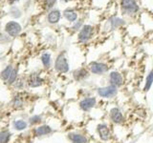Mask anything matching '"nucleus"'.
Returning a JSON list of instances; mask_svg holds the SVG:
<instances>
[{
  "mask_svg": "<svg viewBox=\"0 0 153 143\" xmlns=\"http://www.w3.org/2000/svg\"><path fill=\"white\" fill-rule=\"evenodd\" d=\"M96 92H97V94L100 97L110 99V98H114L118 94V88L115 87L113 85L108 84L106 86H102V87L97 88Z\"/></svg>",
  "mask_w": 153,
  "mask_h": 143,
  "instance_id": "obj_1",
  "label": "nucleus"
},
{
  "mask_svg": "<svg viewBox=\"0 0 153 143\" xmlns=\"http://www.w3.org/2000/svg\"><path fill=\"white\" fill-rule=\"evenodd\" d=\"M98 104V99L96 97H85L79 102V107L82 112L88 113L93 110Z\"/></svg>",
  "mask_w": 153,
  "mask_h": 143,
  "instance_id": "obj_2",
  "label": "nucleus"
},
{
  "mask_svg": "<svg viewBox=\"0 0 153 143\" xmlns=\"http://www.w3.org/2000/svg\"><path fill=\"white\" fill-rule=\"evenodd\" d=\"M97 133L100 137V139L103 142H107L111 140L112 138V132L111 129L106 123H100L97 126Z\"/></svg>",
  "mask_w": 153,
  "mask_h": 143,
  "instance_id": "obj_3",
  "label": "nucleus"
},
{
  "mask_svg": "<svg viewBox=\"0 0 153 143\" xmlns=\"http://www.w3.org/2000/svg\"><path fill=\"white\" fill-rule=\"evenodd\" d=\"M109 119L113 124L116 125H123L126 121L123 111L119 107H113L109 111Z\"/></svg>",
  "mask_w": 153,
  "mask_h": 143,
  "instance_id": "obj_4",
  "label": "nucleus"
},
{
  "mask_svg": "<svg viewBox=\"0 0 153 143\" xmlns=\"http://www.w3.org/2000/svg\"><path fill=\"white\" fill-rule=\"evenodd\" d=\"M89 71H90V73L93 74L102 75L109 71V66L107 64L103 63V62L95 61V62H92V63H90Z\"/></svg>",
  "mask_w": 153,
  "mask_h": 143,
  "instance_id": "obj_5",
  "label": "nucleus"
},
{
  "mask_svg": "<svg viewBox=\"0 0 153 143\" xmlns=\"http://www.w3.org/2000/svg\"><path fill=\"white\" fill-rule=\"evenodd\" d=\"M55 69L59 72V73H67L69 71V63L68 60L65 57L63 54H60L59 56L56 57V62H55Z\"/></svg>",
  "mask_w": 153,
  "mask_h": 143,
  "instance_id": "obj_6",
  "label": "nucleus"
},
{
  "mask_svg": "<svg viewBox=\"0 0 153 143\" xmlns=\"http://www.w3.org/2000/svg\"><path fill=\"white\" fill-rule=\"evenodd\" d=\"M108 82L110 85H113L118 89L123 85V77L121 73L117 71H113L108 74Z\"/></svg>",
  "mask_w": 153,
  "mask_h": 143,
  "instance_id": "obj_7",
  "label": "nucleus"
},
{
  "mask_svg": "<svg viewBox=\"0 0 153 143\" xmlns=\"http://www.w3.org/2000/svg\"><path fill=\"white\" fill-rule=\"evenodd\" d=\"M122 8L127 14L136 13L139 11L136 0H122Z\"/></svg>",
  "mask_w": 153,
  "mask_h": 143,
  "instance_id": "obj_8",
  "label": "nucleus"
},
{
  "mask_svg": "<svg viewBox=\"0 0 153 143\" xmlns=\"http://www.w3.org/2000/svg\"><path fill=\"white\" fill-rule=\"evenodd\" d=\"M93 35V27L90 25H84L80 29L78 39L80 43L87 42Z\"/></svg>",
  "mask_w": 153,
  "mask_h": 143,
  "instance_id": "obj_9",
  "label": "nucleus"
},
{
  "mask_svg": "<svg viewBox=\"0 0 153 143\" xmlns=\"http://www.w3.org/2000/svg\"><path fill=\"white\" fill-rule=\"evenodd\" d=\"M67 137L71 141V143H90L88 137L81 133L72 132L68 133Z\"/></svg>",
  "mask_w": 153,
  "mask_h": 143,
  "instance_id": "obj_10",
  "label": "nucleus"
},
{
  "mask_svg": "<svg viewBox=\"0 0 153 143\" xmlns=\"http://www.w3.org/2000/svg\"><path fill=\"white\" fill-rule=\"evenodd\" d=\"M90 76V71L86 68H79L76 70L73 73V77L76 81L80 82V81L86 80Z\"/></svg>",
  "mask_w": 153,
  "mask_h": 143,
  "instance_id": "obj_11",
  "label": "nucleus"
},
{
  "mask_svg": "<svg viewBox=\"0 0 153 143\" xmlns=\"http://www.w3.org/2000/svg\"><path fill=\"white\" fill-rule=\"evenodd\" d=\"M6 32L13 37L17 36L19 35V32H21V26L17 22L14 21L9 22L6 25Z\"/></svg>",
  "mask_w": 153,
  "mask_h": 143,
  "instance_id": "obj_12",
  "label": "nucleus"
},
{
  "mask_svg": "<svg viewBox=\"0 0 153 143\" xmlns=\"http://www.w3.org/2000/svg\"><path fill=\"white\" fill-rule=\"evenodd\" d=\"M28 84L30 87H33V88L40 87V86L43 84V79L41 78V76L38 74L33 73L30 75V77H29Z\"/></svg>",
  "mask_w": 153,
  "mask_h": 143,
  "instance_id": "obj_13",
  "label": "nucleus"
},
{
  "mask_svg": "<svg viewBox=\"0 0 153 143\" xmlns=\"http://www.w3.org/2000/svg\"><path fill=\"white\" fill-rule=\"evenodd\" d=\"M53 132V129L49 125H42L37 127L35 130V133L36 136H46L49 135Z\"/></svg>",
  "mask_w": 153,
  "mask_h": 143,
  "instance_id": "obj_14",
  "label": "nucleus"
},
{
  "mask_svg": "<svg viewBox=\"0 0 153 143\" xmlns=\"http://www.w3.org/2000/svg\"><path fill=\"white\" fill-rule=\"evenodd\" d=\"M59 18H60V12L57 11V10H54V11H52L48 14V21L52 24L57 23L59 21Z\"/></svg>",
  "mask_w": 153,
  "mask_h": 143,
  "instance_id": "obj_15",
  "label": "nucleus"
},
{
  "mask_svg": "<svg viewBox=\"0 0 153 143\" xmlns=\"http://www.w3.org/2000/svg\"><path fill=\"white\" fill-rule=\"evenodd\" d=\"M153 85V70L149 72V74H147L146 78V82L145 86H143V91L145 92H148Z\"/></svg>",
  "mask_w": 153,
  "mask_h": 143,
  "instance_id": "obj_16",
  "label": "nucleus"
},
{
  "mask_svg": "<svg viewBox=\"0 0 153 143\" xmlns=\"http://www.w3.org/2000/svg\"><path fill=\"white\" fill-rule=\"evenodd\" d=\"M64 16L68 21L74 22L76 20V18H78V14H76V13L74 12L73 10H66L64 12Z\"/></svg>",
  "mask_w": 153,
  "mask_h": 143,
  "instance_id": "obj_17",
  "label": "nucleus"
},
{
  "mask_svg": "<svg viewBox=\"0 0 153 143\" xmlns=\"http://www.w3.org/2000/svg\"><path fill=\"white\" fill-rule=\"evenodd\" d=\"M13 68L11 66H8V67H6L3 71H2V73H1V77L4 79V80H6V81H8V79L10 78V76H11V74H12V73H13Z\"/></svg>",
  "mask_w": 153,
  "mask_h": 143,
  "instance_id": "obj_18",
  "label": "nucleus"
},
{
  "mask_svg": "<svg viewBox=\"0 0 153 143\" xmlns=\"http://www.w3.org/2000/svg\"><path fill=\"white\" fill-rule=\"evenodd\" d=\"M11 138V133L8 131L0 132V143H8Z\"/></svg>",
  "mask_w": 153,
  "mask_h": 143,
  "instance_id": "obj_19",
  "label": "nucleus"
},
{
  "mask_svg": "<svg viewBox=\"0 0 153 143\" xmlns=\"http://www.w3.org/2000/svg\"><path fill=\"white\" fill-rule=\"evenodd\" d=\"M41 61H42V64L46 68H49L51 66V55L49 54H43L41 56Z\"/></svg>",
  "mask_w": 153,
  "mask_h": 143,
  "instance_id": "obj_20",
  "label": "nucleus"
},
{
  "mask_svg": "<svg viewBox=\"0 0 153 143\" xmlns=\"http://www.w3.org/2000/svg\"><path fill=\"white\" fill-rule=\"evenodd\" d=\"M13 126L16 130L22 131V130H25V129L27 128V123L24 120H16V121L13 122Z\"/></svg>",
  "mask_w": 153,
  "mask_h": 143,
  "instance_id": "obj_21",
  "label": "nucleus"
},
{
  "mask_svg": "<svg viewBox=\"0 0 153 143\" xmlns=\"http://www.w3.org/2000/svg\"><path fill=\"white\" fill-rule=\"evenodd\" d=\"M110 23H111V25H112V28L113 29H116L120 26H122L124 24V21L123 20V19L121 18H117V17H114L111 19V21H110Z\"/></svg>",
  "mask_w": 153,
  "mask_h": 143,
  "instance_id": "obj_22",
  "label": "nucleus"
},
{
  "mask_svg": "<svg viewBox=\"0 0 153 143\" xmlns=\"http://www.w3.org/2000/svg\"><path fill=\"white\" fill-rule=\"evenodd\" d=\"M13 106L16 108H21L23 106V97L20 95H16L13 98Z\"/></svg>",
  "mask_w": 153,
  "mask_h": 143,
  "instance_id": "obj_23",
  "label": "nucleus"
},
{
  "mask_svg": "<svg viewBox=\"0 0 153 143\" xmlns=\"http://www.w3.org/2000/svg\"><path fill=\"white\" fill-rule=\"evenodd\" d=\"M42 120V118L40 116H33L30 118V124L31 125H36V124H39Z\"/></svg>",
  "mask_w": 153,
  "mask_h": 143,
  "instance_id": "obj_24",
  "label": "nucleus"
},
{
  "mask_svg": "<svg viewBox=\"0 0 153 143\" xmlns=\"http://www.w3.org/2000/svg\"><path fill=\"white\" fill-rule=\"evenodd\" d=\"M16 75H17V71H16V70H13V73H12V74H11V76H10V78L8 79V82H9L10 84L13 83L14 81H16Z\"/></svg>",
  "mask_w": 153,
  "mask_h": 143,
  "instance_id": "obj_25",
  "label": "nucleus"
},
{
  "mask_svg": "<svg viewBox=\"0 0 153 143\" xmlns=\"http://www.w3.org/2000/svg\"><path fill=\"white\" fill-rule=\"evenodd\" d=\"M56 3V0H46V6L48 9L52 8L54 6V4Z\"/></svg>",
  "mask_w": 153,
  "mask_h": 143,
  "instance_id": "obj_26",
  "label": "nucleus"
},
{
  "mask_svg": "<svg viewBox=\"0 0 153 143\" xmlns=\"http://www.w3.org/2000/svg\"><path fill=\"white\" fill-rule=\"evenodd\" d=\"M80 27H81V21H79V22H78L76 24V25L73 27V29L75 31H76V30H79V29H80Z\"/></svg>",
  "mask_w": 153,
  "mask_h": 143,
  "instance_id": "obj_27",
  "label": "nucleus"
},
{
  "mask_svg": "<svg viewBox=\"0 0 153 143\" xmlns=\"http://www.w3.org/2000/svg\"><path fill=\"white\" fill-rule=\"evenodd\" d=\"M8 1H9L10 3H13V2H16V1H17V0H8Z\"/></svg>",
  "mask_w": 153,
  "mask_h": 143,
  "instance_id": "obj_28",
  "label": "nucleus"
},
{
  "mask_svg": "<svg viewBox=\"0 0 153 143\" xmlns=\"http://www.w3.org/2000/svg\"><path fill=\"white\" fill-rule=\"evenodd\" d=\"M62 1H66L67 2V1H70V0H62Z\"/></svg>",
  "mask_w": 153,
  "mask_h": 143,
  "instance_id": "obj_29",
  "label": "nucleus"
}]
</instances>
